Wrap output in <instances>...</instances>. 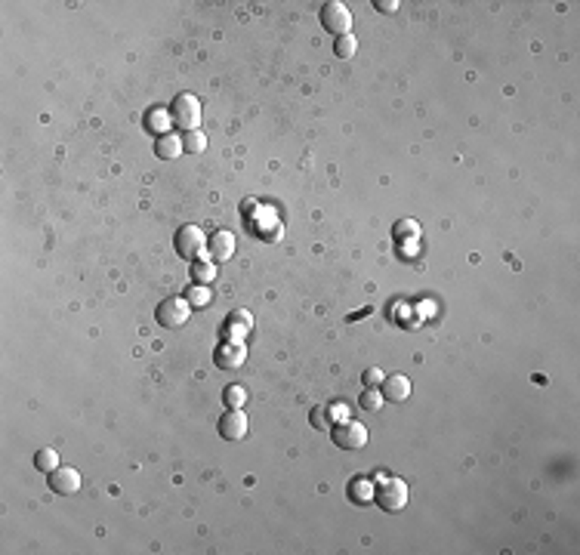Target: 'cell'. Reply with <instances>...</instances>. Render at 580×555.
<instances>
[{"mask_svg":"<svg viewBox=\"0 0 580 555\" xmlns=\"http://www.w3.org/2000/svg\"><path fill=\"white\" fill-rule=\"evenodd\" d=\"M188 315H192V302H188L186 296H170V300H164L161 306H157L155 318L161 327H182V324L188 321Z\"/></svg>","mask_w":580,"mask_h":555,"instance_id":"6","label":"cell"},{"mask_svg":"<svg viewBox=\"0 0 580 555\" xmlns=\"http://www.w3.org/2000/svg\"><path fill=\"white\" fill-rule=\"evenodd\" d=\"M253 330V315L247 312V309H238V312H232L222 324V333H226V340L232 342H241L244 336Z\"/></svg>","mask_w":580,"mask_h":555,"instance_id":"9","label":"cell"},{"mask_svg":"<svg viewBox=\"0 0 580 555\" xmlns=\"http://www.w3.org/2000/svg\"><path fill=\"white\" fill-rule=\"evenodd\" d=\"M383 392H380V389H371L367 386L365 392H361V398H358V405L365 407V411H380V407H383Z\"/></svg>","mask_w":580,"mask_h":555,"instance_id":"19","label":"cell"},{"mask_svg":"<svg viewBox=\"0 0 580 555\" xmlns=\"http://www.w3.org/2000/svg\"><path fill=\"white\" fill-rule=\"evenodd\" d=\"M374 6H377L380 12H395V10H398V0H377Z\"/></svg>","mask_w":580,"mask_h":555,"instance_id":"26","label":"cell"},{"mask_svg":"<svg viewBox=\"0 0 580 555\" xmlns=\"http://www.w3.org/2000/svg\"><path fill=\"white\" fill-rule=\"evenodd\" d=\"M380 392H383L386 401H395V405H401V401L411 398V380H407L405 373H389L383 380V386H380Z\"/></svg>","mask_w":580,"mask_h":555,"instance_id":"10","label":"cell"},{"mask_svg":"<svg viewBox=\"0 0 580 555\" xmlns=\"http://www.w3.org/2000/svg\"><path fill=\"white\" fill-rule=\"evenodd\" d=\"M371 497H374V487L367 485L365 478H355L352 485H349V500H352V503L365 506V503H371Z\"/></svg>","mask_w":580,"mask_h":555,"instance_id":"15","label":"cell"},{"mask_svg":"<svg viewBox=\"0 0 580 555\" xmlns=\"http://www.w3.org/2000/svg\"><path fill=\"white\" fill-rule=\"evenodd\" d=\"M216 281V266L213 262H207V260H195L192 262V284H213Z\"/></svg>","mask_w":580,"mask_h":555,"instance_id":"14","label":"cell"},{"mask_svg":"<svg viewBox=\"0 0 580 555\" xmlns=\"http://www.w3.org/2000/svg\"><path fill=\"white\" fill-rule=\"evenodd\" d=\"M182 148L192 151V155H204L207 151V136L201 130H192V133H182Z\"/></svg>","mask_w":580,"mask_h":555,"instance_id":"18","label":"cell"},{"mask_svg":"<svg viewBox=\"0 0 580 555\" xmlns=\"http://www.w3.org/2000/svg\"><path fill=\"white\" fill-rule=\"evenodd\" d=\"M331 438L340 451H361L367 445V429L355 420H337L331 426Z\"/></svg>","mask_w":580,"mask_h":555,"instance_id":"3","label":"cell"},{"mask_svg":"<svg viewBox=\"0 0 580 555\" xmlns=\"http://www.w3.org/2000/svg\"><path fill=\"white\" fill-rule=\"evenodd\" d=\"M213 361H216V367H222V370H238L244 361H247V349H244V342L226 340L222 346H216Z\"/></svg>","mask_w":580,"mask_h":555,"instance_id":"8","label":"cell"},{"mask_svg":"<svg viewBox=\"0 0 580 555\" xmlns=\"http://www.w3.org/2000/svg\"><path fill=\"white\" fill-rule=\"evenodd\" d=\"M155 155L161 157V161H173V157H180V155H182V136H176V133H164V136H157V142H155Z\"/></svg>","mask_w":580,"mask_h":555,"instance_id":"13","label":"cell"},{"mask_svg":"<svg viewBox=\"0 0 580 555\" xmlns=\"http://www.w3.org/2000/svg\"><path fill=\"white\" fill-rule=\"evenodd\" d=\"M309 420H312V426H315V429H331V426H334V413H331V407H315V411L309 413Z\"/></svg>","mask_w":580,"mask_h":555,"instance_id":"22","label":"cell"},{"mask_svg":"<svg viewBox=\"0 0 580 555\" xmlns=\"http://www.w3.org/2000/svg\"><path fill=\"white\" fill-rule=\"evenodd\" d=\"M361 380H365V386L377 389V386H383L386 373H383V370H380V367H367V370H365V376H361Z\"/></svg>","mask_w":580,"mask_h":555,"instance_id":"24","label":"cell"},{"mask_svg":"<svg viewBox=\"0 0 580 555\" xmlns=\"http://www.w3.org/2000/svg\"><path fill=\"white\" fill-rule=\"evenodd\" d=\"M167 124H173V117H170L167 111H161V108H157V111H151V115H148V127L155 130L157 136H164V130H167Z\"/></svg>","mask_w":580,"mask_h":555,"instance_id":"23","label":"cell"},{"mask_svg":"<svg viewBox=\"0 0 580 555\" xmlns=\"http://www.w3.org/2000/svg\"><path fill=\"white\" fill-rule=\"evenodd\" d=\"M321 28L331 31L334 37H342L352 31V12H349L346 3L340 0H331V3L321 6Z\"/></svg>","mask_w":580,"mask_h":555,"instance_id":"4","label":"cell"},{"mask_svg":"<svg viewBox=\"0 0 580 555\" xmlns=\"http://www.w3.org/2000/svg\"><path fill=\"white\" fill-rule=\"evenodd\" d=\"M35 466H37V472L50 475L52 469H59V451H52V447H44V451H37L35 454Z\"/></svg>","mask_w":580,"mask_h":555,"instance_id":"16","label":"cell"},{"mask_svg":"<svg viewBox=\"0 0 580 555\" xmlns=\"http://www.w3.org/2000/svg\"><path fill=\"white\" fill-rule=\"evenodd\" d=\"M207 247H210V256H213V262L232 260V253H235V235H232V231H216V235L207 241Z\"/></svg>","mask_w":580,"mask_h":555,"instance_id":"12","label":"cell"},{"mask_svg":"<svg viewBox=\"0 0 580 555\" xmlns=\"http://www.w3.org/2000/svg\"><path fill=\"white\" fill-rule=\"evenodd\" d=\"M355 50H358V41H355L352 35H342V37H337V41H334V52H337L340 59H352Z\"/></svg>","mask_w":580,"mask_h":555,"instance_id":"21","label":"cell"},{"mask_svg":"<svg viewBox=\"0 0 580 555\" xmlns=\"http://www.w3.org/2000/svg\"><path fill=\"white\" fill-rule=\"evenodd\" d=\"M47 485H50L52 494H59V497H71V494L81 491V472L71 469V466H59L47 475Z\"/></svg>","mask_w":580,"mask_h":555,"instance_id":"7","label":"cell"},{"mask_svg":"<svg viewBox=\"0 0 580 555\" xmlns=\"http://www.w3.org/2000/svg\"><path fill=\"white\" fill-rule=\"evenodd\" d=\"M204 244H207V241H204V231L197 228V226H182V228H176L173 247H176V253H180L186 262L201 260Z\"/></svg>","mask_w":580,"mask_h":555,"instance_id":"5","label":"cell"},{"mask_svg":"<svg viewBox=\"0 0 580 555\" xmlns=\"http://www.w3.org/2000/svg\"><path fill=\"white\" fill-rule=\"evenodd\" d=\"M222 401H226L229 411H244V405H247V389H244V386H229L226 392H222Z\"/></svg>","mask_w":580,"mask_h":555,"instance_id":"17","label":"cell"},{"mask_svg":"<svg viewBox=\"0 0 580 555\" xmlns=\"http://www.w3.org/2000/svg\"><path fill=\"white\" fill-rule=\"evenodd\" d=\"M395 228H398V237H405V235H414V237H417V235H420V226H417L414 220H401Z\"/></svg>","mask_w":580,"mask_h":555,"instance_id":"25","label":"cell"},{"mask_svg":"<svg viewBox=\"0 0 580 555\" xmlns=\"http://www.w3.org/2000/svg\"><path fill=\"white\" fill-rule=\"evenodd\" d=\"M186 300L192 302L195 309H204V306H210V293H207V287H204V284H188V290H186Z\"/></svg>","mask_w":580,"mask_h":555,"instance_id":"20","label":"cell"},{"mask_svg":"<svg viewBox=\"0 0 580 555\" xmlns=\"http://www.w3.org/2000/svg\"><path fill=\"white\" fill-rule=\"evenodd\" d=\"M220 435L226 441H241L244 435H247V416H244V411H229V413H222V420H220Z\"/></svg>","mask_w":580,"mask_h":555,"instance_id":"11","label":"cell"},{"mask_svg":"<svg viewBox=\"0 0 580 555\" xmlns=\"http://www.w3.org/2000/svg\"><path fill=\"white\" fill-rule=\"evenodd\" d=\"M374 500H377V506L383 512H401L407 506V485L401 478H395V475H389L374 491Z\"/></svg>","mask_w":580,"mask_h":555,"instance_id":"2","label":"cell"},{"mask_svg":"<svg viewBox=\"0 0 580 555\" xmlns=\"http://www.w3.org/2000/svg\"><path fill=\"white\" fill-rule=\"evenodd\" d=\"M170 117H173V127L182 130V133H192V130L201 127V102L192 96V92H180L170 105Z\"/></svg>","mask_w":580,"mask_h":555,"instance_id":"1","label":"cell"}]
</instances>
